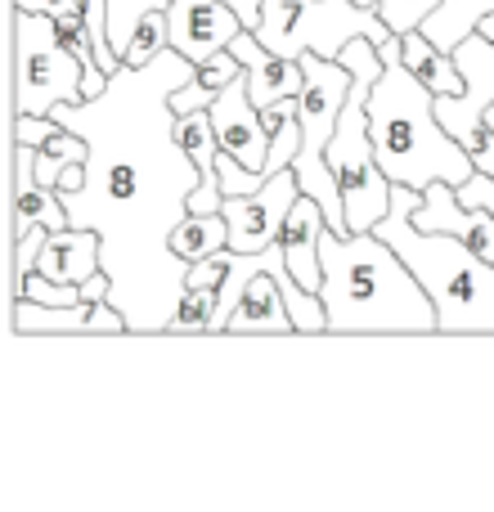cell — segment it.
Listing matches in <instances>:
<instances>
[{"instance_id":"obj_14","label":"cell","mask_w":494,"mask_h":512,"mask_svg":"<svg viewBox=\"0 0 494 512\" xmlns=\"http://www.w3.org/2000/svg\"><path fill=\"white\" fill-rule=\"evenodd\" d=\"M32 225L63 230V225H72V221H68V207H63L59 189H50V185L36 180L32 144H14V239L27 234Z\"/></svg>"},{"instance_id":"obj_26","label":"cell","mask_w":494,"mask_h":512,"mask_svg":"<svg viewBox=\"0 0 494 512\" xmlns=\"http://www.w3.org/2000/svg\"><path fill=\"white\" fill-rule=\"evenodd\" d=\"M45 239H50V230H45V225H32L27 234H18V239H14V288H18V279H23V274L36 270V256H41Z\"/></svg>"},{"instance_id":"obj_16","label":"cell","mask_w":494,"mask_h":512,"mask_svg":"<svg viewBox=\"0 0 494 512\" xmlns=\"http://www.w3.org/2000/svg\"><path fill=\"white\" fill-rule=\"evenodd\" d=\"M288 265V261H283ZM279 270V265H274ZM274 270H261L252 283L243 288L239 306L225 319V333H297L288 315V301H283V288L274 279Z\"/></svg>"},{"instance_id":"obj_7","label":"cell","mask_w":494,"mask_h":512,"mask_svg":"<svg viewBox=\"0 0 494 512\" xmlns=\"http://www.w3.org/2000/svg\"><path fill=\"white\" fill-rule=\"evenodd\" d=\"M450 54L463 72V90L459 95H436V117L472 153V144L486 135V113L494 108V41L477 27Z\"/></svg>"},{"instance_id":"obj_20","label":"cell","mask_w":494,"mask_h":512,"mask_svg":"<svg viewBox=\"0 0 494 512\" xmlns=\"http://www.w3.org/2000/svg\"><path fill=\"white\" fill-rule=\"evenodd\" d=\"M171 248L185 261H203V256H216L230 248V221L225 212H189L185 221L171 230Z\"/></svg>"},{"instance_id":"obj_31","label":"cell","mask_w":494,"mask_h":512,"mask_svg":"<svg viewBox=\"0 0 494 512\" xmlns=\"http://www.w3.org/2000/svg\"><path fill=\"white\" fill-rule=\"evenodd\" d=\"M481 32H486L490 41H494V14H486V18H481Z\"/></svg>"},{"instance_id":"obj_9","label":"cell","mask_w":494,"mask_h":512,"mask_svg":"<svg viewBox=\"0 0 494 512\" xmlns=\"http://www.w3.org/2000/svg\"><path fill=\"white\" fill-rule=\"evenodd\" d=\"M297 198H301V180L292 167L274 171L265 185L247 189V194H225L221 212L230 221V252H261L270 243H279V230Z\"/></svg>"},{"instance_id":"obj_19","label":"cell","mask_w":494,"mask_h":512,"mask_svg":"<svg viewBox=\"0 0 494 512\" xmlns=\"http://www.w3.org/2000/svg\"><path fill=\"white\" fill-rule=\"evenodd\" d=\"M494 14V0H441V5L427 14L423 32L432 36L441 50H454L459 41H468L481 27V18Z\"/></svg>"},{"instance_id":"obj_10","label":"cell","mask_w":494,"mask_h":512,"mask_svg":"<svg viewBox=\"0 0 494 512\" xmlns=\"http://www.w3.org/2000/svg\"><path fill=\"white\" fill-rule=\"evenodd\" d=\"M167 18H171V50H180L194 63L221 54L243 32V18L225 0H171Z\"/></svg>"},{"instance_id":"obj_11","label":"cell","mask_w":494,"mask_h":512,"mask_svg":"<svg viewBox=\"0 0 494 512\" xmlns=\"http://www.w3.org/2000/svg\"><path fill=\"white\" fill-rule=\"evenodd\" d=\"M418 230L432 234H454L459 243H468L477 256L494 261V212L490 207H468L459 203V189L436 180L432 189H423V207L414 212Z\"/></svg>"},{"instance_id":"obj_25","label":"cell","mask_w":494,"mask_h":512,"mask_svg":"<svg viewBox=\"0 0 494 512\" xmlns=\"http://www.w3.org/2000/svg\"><path fill=\"white\" fill-rule=\"evenodd\" d=\"M441 5V0H378V14L387 18L391 32H414V27L427 23V14Z\"/></svg>"},{"instance_id":"obj_8","label":"cell","mask_w":494,"mask_h":512,"mask_svg":"<svg viewBox=\"0 0 494 512\" xmlns=\"http://www.w3.org/2000/svg\"><path fill=\"white\" fill-rule=\"evenodd\" d=\"M212 126H216V140H221V149L230 153L234 162L247 171V189L265 185V162H270V149H274V131L265 126V113L252 104V95H247V72L243 77H234L230 86L221 90V95L212 99Z\"/></svg>"},{"instance_id":"obj_15","label":"cell","mask_w":494,"mask_h":512,"mask_svg":"<svg viewBox=\"0 0 494 512\" xmlns=\"http://www.w3.org/2000/svg\"><path fill=\"white\" fill-rule=\"evenodd\" d=\"M99 248H104V239H99L95 230L63 225V230H50L41 256H36V270H41L45 279H54V283H86L90 274L104 270Z\"/></svg>"},{"instance_id":"obj_3","label":"cell","mask_w":494,"mask_h":512,"mask_svg":"<svg viewBox=\"0 0 494 512\" xmlns=\"http://www.w3.org/2000/svg\"><path fill=\"white\" fill-rule=\"evenodd\" d=\"M382 50V77L369 95V135L378 162L396 185L432 189L436 180L463 185L472 176V153L445 131L436 117V90H427L400 59V36H391Z\"/></svg>"},{"instance_id":"obj_1","label":"cell","mask_w":494,"mask_h":512,"mask_svg":"<svg viewBox=\"0 0 494 512\" xmlns=\"http://www.w3.org/2000/svg\"><path fill=\"white\" fill-rule=\"evenodd\" d=\"M198 63L162 50L153 63L122 68L108 90L81 104H54V122L90 144L81 189H59L68 221L104 239L99 261L113 274V301L131 333H167L185 297L189 261L171 248V230L189 216V194L203 185L198 162L176 135L171 95Z\"/></svg>"},{"instance_id":"obj_27","label":"cell","mask_w":494,"mask_h":512,"mask_svg":"<svg viewBox=\"0 0 494 512\" xmlns=\"http://www.w3.org/2000/svg\"><path fill=\"white\" fill-rule=\"evenodd\" d=\"M486 122L494 126V108L486 113ZM459 189V203H468V207H490L494 212V176H486V171H472L463 185H454Z\"/></svg>"},{"instance_id":"obj_5","label":"cell","mask_w":494,"mask_h":512,"mask_svg":"<svg viewBox=\"0 0 494 512\" xmlns=\"http://www.w3.org/2000/svg\"><path fill=\"white\" fill-rule=\"evenodd\" d=\"M265 45L274 54H288V59H301V54H324V59H337L346 41L355 36H369V41L387 45L391 27L378 9H364L355 0H265V18L256 27Z\"/></svg>"},{"instance_id":"obj_12","label":"cell","mask_w":494,"mask_h":512,"mask_svg":"<svg viewBox=\"0 0 494 512\" xmlns=\"http://www.w3.org/2000/svg\"><path fill=\"white\" fill-rule=\"evenodd\" d=\"M14 333H131L126 315L113 301H72V306H41L14 301Z\"/></svg>"},{"instance_id":"obj_21","label":"cell","mask_w":494,"mask_h":512,"mask_svg":"<svg viewBox=\"0 0 494 512\" xmlns=\"http://www.w3.org/2000/svg\"><path fill=\"white\" fill-rule=\"evenodd\" d=\"M32 153H36V180H41V185H50V189H59L63 171H68V167H77V162H86L90 144L81 140L77 131H68V126H59V131H54L50 140H41V144H36Z\"/></svg>"},{"instance_id":"obj_2","label":"cell","mask_w":494,"mask_h":512,"mask_svg":"<svg viewBox=\"0 0 494 512\" xmlns=\"http://www.w3.org/2000/svg\"><path fill=\"white\" fill-rule=\"evenodd\" d=\"M328 333H436V301L378 230L319 234Z\"/></svg>"},{"instance_id":"obj_24","label":"cell","mask_w":494,"mask_h":512,"mask_svg":"<svg viewBox=\"0 0 494 512\" xmlns=\"http://www.w3.org/2000/svg\"><path fill=\"white\" fill-rule=\"evenodd\" d=\"M153 9H171V0H108V32H113V50L117 54H126L135 27H140Z\"/></svg>"},{"instance_id":"obj_13","label":"cell","mask_w":494,"mask_h":512,"mask_svg":"<svg viewBox=\"0 0 494 512\" xmlns=\"http://www.w3.org/2000/svg\"><path fill=\"white\" fill-rule=\"evenodd\" d=\"M324 225H328L324 203L301 194L279 230V248L288 256L292 279H297L301 288H310L315 297H319V288H324V261H319V234H324Z\"/></svg>"},{"instance_id":"obj_22","label":"cell","mask_w":494,"mask_h":512,"mask_svg":"<svg viewBox=\"0 0 494 512\" xmlns=\"http://www.w3.org/2000/svg\"><path fill=\"white\" fill-rule=\"evenodd\" d=\"M216 306H221V288H212V283H189L176 315H171L167 333H216Z\"/></svg>"},{"instance_id":"obj_28","label":"cell","mask_w":494,"mask_h":512,"mask_svg":"<svg viewBox=\"0 0 494 512\" xmlns=\"http://www.w3.org/2000/svg\"><path fill=\"white\" fill-rule=\"evenodd\" d=\"M59 131V122L54 117H14V144H41V140H50V135Z\"/></svg>"},{"instance_id":"obj_23","label":"cell","mask_w":494,"mask_h":512,"mask_svg":"<svg viewBox=\"0 0 494 512\" xmlns=\"http://www.w3.org/2000/svg\"><path fill=\"white\" fill-rule=\"evenodd\" d=\"M167 45H171V18H167V9H153V14L135 27V36H131V45H126L122 63L144 68V63H153L162 50H167Z\"/></svg>"},{"instance_id":"obj_30","label":"cell","mask_w":494,"mask_h":512,"mask_svg":"<svg viewBox=\"0 0 494 512\" xmlns=\"http://www.w3.org/2000/svg\"><path fill=\"white\" fill-rule=\"evenodd\" d=\"M225 5H230L234 14L243 18V27H252V32L261 27V18H265V0H225Z\"/></svg>"},{"instance_id":"obj_18","label":"cell","mask_w":494,"mask_h":512,"mask_svg":"<svg viewBox=\"0 0 494 512\" xmlns=\"http://www.w3.org/2000/svg\"><path fill=\"white\" fill-rule=\"evenodd\" d=\"M234 77H243V63H239V54L234 50H221V54H212V59H203L194 68V77L185 81V86L171 95V108L176 113H194V108H212V99L221 95L225 86H230Z\"/></svg>"},{"instance_id":"obj_17","label":"cell","mask_w":494,"mask_h":512,"mask_svg":"<svg viewBox=\"0 0 494 512\" xmlns=\"http://www.w3.org/2000/svg\"><path fill=\"white\" fill-rule=\"evenodd\" d=\"M400 59H405V68L414 72L427 90H436V95H459L463 90V72H459V63H454V54L441 50L423 27L400 32Z\"/></svg>"},{"instance_id":"obj_6","label":"cell","mask_w":494,"mask_h":512,"mask_svg":"<svg viewBox=\"0 0 494 512\" xmlns=\"http://www.w3.org/2000/svg\"><path fill=\"white\" fill-rule=\"evenodd\" d=\"M86 99V63L59 41L50 14L14 9V117H50Z\"/></svg>"},{"instance_id":"obj_29","label":"cell","mask_w":494,"mask_h":512,"mask_svg":"<svg viewBox=\"0 0 494 512\" xmlns=\"http://www.w3.org/2000/svg\"><path fill=\"white\" fill-rule=\"evenodd\" d=\"M14 9H32V14H77V9H86V0H14Z\"/></svg>"},{"instance_id":"obj_4","label":"cell","mask_w":494,"mask_h":512,"mask_svg":"<svg viewBox=\"0 0 494 512\" xmlns=\"http://www.w3.org/2000/svg\"><path fill=\"white\" fill-rule=\"evenodd\" d=\"M418 207H423V189L396 185L391 212L373 230L414 265L423 288L432 292L436 333H494V261L477 256L454 234L418 230Z\"/></svg>"}]
</instances>
